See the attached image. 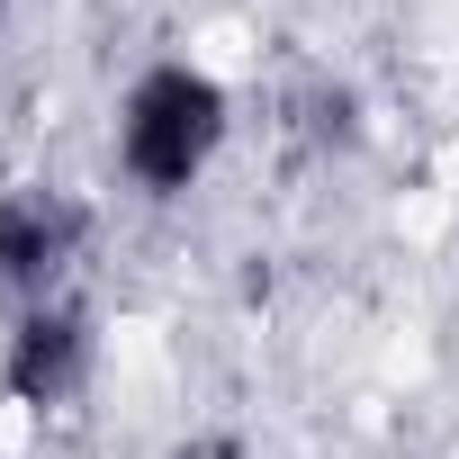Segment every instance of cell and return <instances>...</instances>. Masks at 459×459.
I'll return each instance as SVG.
<instances>
[{
	"label": "cell",
	"mask_w": 459,
	"mask_h": 459,
	"mask_svg": "<svg viewBox=\"0 0 459 459\" xmlns=\"http://www.w3.org/2000/svg\"><path fill=\"white\" fill-rule=\"evenodd\" d=\"M225 126H235V108H225L216 73L198 64H153L126 108H117V162L144 198H180L216 153H225Z\"/></svg>",
	"instance_id": "1"
},
{
	"label": "cell",
	"mask_w": 459,
	"mask_h": 459,
	"mask_svg": "<svg viewBox=\"0 0 459 459\" xmlns=\"http://www.w3.org/2000/svg\"><path fill=\"white\" fill-rule=\"evenodd\" d=\"M91 369H100V316H91V298H46V307H28L19 325H10V351H0V387H10V405H73L82 387H91Z\"/></svg>",
	"instance_id": "3"
},
{
	"label": "cell",
	"mask_w": 459,
	"mask_h": 459,
	"mask_svg": "<svg viewBox=\"0 0 459 459\" xmlns=\"http://www.w3.org/2000/svg\"><path fill=\"white\" fill-rule=\"evenodd\" d=\"M289 117H298V144H307V153H342V144H360V100H351L342 82H298Z\"/></svg>",
	"instance_id": "4"
},
{
	"label": "cell",
	"mask_w": 459,
	"mask_h": 459,
	"mask_svg": "<svg viewBox=\"0 0 459 459\" xmlns=\"http://www.w3.org/2000/svg\"><path fill=\"white\" fill-rule=\"evenodd\" d=\"M0 19H10V0H0Z\"/></svg>",
	"instance_id": "6"
},
{
	"label": "cell",
	"mask_w": 459,
	"mask_h": 459,
	"mask_svg": "<svg viewBox=\"0 0 459 459\" xmlns=\"http://www.w3.org/2000/svg\"><path fill=\"white\" fill-rule=\"evenodd\" d=\"M207 459H244V441H207Z\"/></svg>",
	"instance_id": "5"
},
{
	"label": "cell",
	"mask_w": 459,
	"mask_h": 459,
	"mask_svg": "<svg viewBox=\"0 0 459 459\" xmlns=\"http://www.w3.org/2000/svg\"><path fill=\"white\" fill-rule=\"evenodd\" d=\"M82 244H91V207H82V198H64V189H46V180L0 189V298H10L19 316L73 289Z\"/></svg>",
	"instance_id": "2"
}]
</instances>
